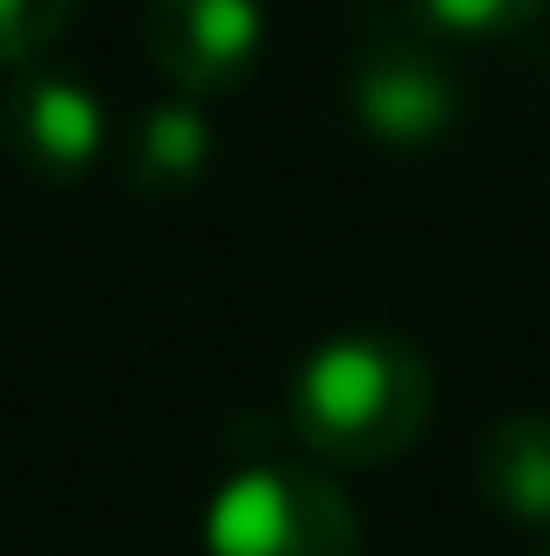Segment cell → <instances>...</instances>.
<instances>
[{
  "mask_svg": "<svg viewBox=\"0 0 550 556\" xmlns=\"http://www.w3.org/2000/svg\"><path fill=\"white\" fill-rule=\"evenodd\" d=\"M430 402H438V374L424 345H410L402 331H339L311 345L289 374L283 416L297 451L325 472H374L424 437Z\"/></svg>",
  "mask_w": 550,
  "mask_h": 556,
  "instance_id": "obj_1",
  "label": "cell"
},
{
  "mask_svg": "<svg viewBox=\"0 0 550 556\" xmlns=\"http://www.w3.org/2000/svg\"><path fill=\"white\" fill-rule=\"evenodd\" d=\"M205 556H360V515L317 458L248 451L205 501Z\"/></svg>",
  "mask_w": 550,
  "mask_h": 556,
  "instance_id": "obj_2",
  "label": "cell"
},
{
  "mask_svg": "<svg viewBox=\"0 0 550 556\" xmlns=\"http://www.w3.org/2000/svg\"><path fill=\"white\" fill-rule=\"evenodd\" d=\"M346 106L382 149H430L459 127V71L430 36H367L346 71Z\"/></svg>",
  "mask_w": 550,
  "mask_h": 556,
  "instance_id": "obj_3",
  "label": "cell"
},
{
  "mask_svg": "<svg viewBox=\"0 0 550 556\" xmlns=\"http://www.w3.org/2000/svg\"><path fill=\"white\" fill-rule=\"evenodd\" d=\"M0 141L36 184H85L113 149V113L78 71L22 64L0 106Z\"/></svg>",
  "mask_w": 550,
  "mask_h": 556,
  "instance_id": "obj_4",
  "label": "cell"
},
{
  "mask_svg": "<svg viewBox=\"0 0 550 556\" xmlns=\"http://www.w3.org/2000/svg\"><path fill=\"white\" fill-rule=\"evenodd\" d=\"M268 50L262 0H149V56L177 99H226Z\"/></svg>",
  "mask_w": 550,
  "mask_h": 556,
  "instance_id": "obj_5",
  "label": "cell"
},
{
  "mask_svg": "<svg viewBox=\"0 0 550 556\" xmlns=\"http://www.w3.org/2000/svg\"><path fill=\"white\" fill-rule=\"evenodd\" d=\"M212 169V121L198 99H155L121 135V177L141 198H177Z\"/></svg>",
  "mask_w": 550,
  "mask_h": 556,
  "instance_id": "obj_6",
  "label": "cell"
},
{
  "mask_svg": "<svg viewBox=\"0 0 550 556\" xmlns=\"http://www.w3.org/2000/svg\"><path fill=\"white\" fill-rule=\"evenodd\" d=\"M480 501L515 529H550V416L515 408L480 444Z\"/></svg>",
  "mask_w": 550,
  "mask_h": 556,
  "instance_id": "obj_7",
  "label": "cell"
},
{
  "mask_svg": "<svg viewBox=\"0 0 550 556\" xmlns=\"http://www.w3.org/2000/svg\"><path fill=\"white\" fill-rule=\"evenodd\" d=\"M550 0H402V14L416 22V36L430 42H495L529 28Z\"/></svg>",
  "mask_w": 550,
  "mask_h": 556,
  "instance_id": "obj_8",
  "label": "cell"
},
{
  "mask_svg": "<svg viewBox=\"0 0 550 556\" xmlns=\"http://www.w3.org/2000/svg\"><path fill=\"white\" fill-rule=\"evenodd\" d=\"M78 0H0V71H22L64 36Z\"/></svg>",
  "mask_w": 550,
  "mask_h": 556,
  "instance_id": "obj_9",
  "label": "cell"
},
{
  "mask_svg": "<svg viewBox=\"0 0 550 556\" xmlns=\"http://www.w3.org/2000/svg\"><path fill=\"white\" fill-rule=\"evenodd\" d=\"M543 556H550V549H543Z\"/></svg>",
  "mask_w": 550,
  "mask_h": 556,
  "instance_id": "obj_10",
  "label": "cell"
}]
</instances>
